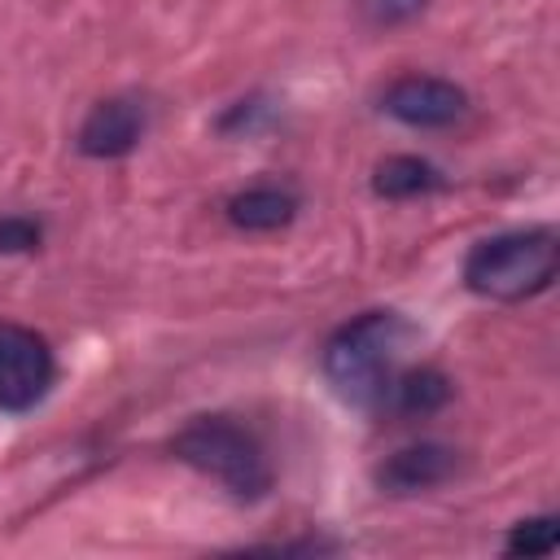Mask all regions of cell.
Returning <instances> with one entry per match:
<instances>
[{"instance_id": "52a82bcc", "label": "cell", "mask_w": 560, "mask_h": 560, "mask_svg": "<svg viewBox=\"0 0 560 560\" xmlns=\"http://www.w3.org/2000/svg\"><path fill=\"white\" fill-rule=\"evenodd\" d=\"M459 468V451L446 442H411L398 446L381 468H376V486L385 494H424L438 490L442 481H451Z\"/></svg>"}, {"instance_id": "ba28073f", "label": "cell", "mask_w": 560, "mask_h": 560, "mask_svg": "<svg viewBox=\"0 0 560 560\" xmlns=\"http://www.w3.org/2000/svg\"><path fill=\"white\" fill-rule=\"evenodd\" d=\"M293 214H298V197L276 184L245 188L228 201V223L241 232H280L293 223Z\"/></svg>"}, {"instance_id": "6da1fadb", "label": "cell", "mask_w": 560, "mask_h": 560, "mask_svg": "<svg viewBox=\"0 0 560 560\" xmlns=\"http://www.w3.org/2000/svg\"><path fill=\"white\" fill-rule=\"evenodd\" d=\"M407 341H411V324L398 311H363L324 341L319 368L341 402L381 407Z\"/></svg>"}, {"instance_id": "9c48e42d", "label": "cell", "mask_w": 560, "mask_h": 560, "mask_svg": "<svg viewBox=\"0 0 560 560\" xmlns=\"http://www.w3.org/2000/svg\"><path fill=\"white\" fill-rule=\"evenodd\" d=\"M451 402V381L446 372L438 368H407V372H394L381 407H394L398 416H433Z\"/></svg>"}, {"instance_id": "277c9868", "label": "cell", "mask_w": 560, "mask_h": 560, "mask_svg": "<svg viewBox=\"0 0 560 560\" xmlns=\"http://www.w3.org/2000/svg\"><path fill=\"white\" fill-rule=\"evenodd\" d=\"M57 381L48 341L26 324H0V411H35Z\"/></svg>"}, {"instance_id": "5b68a950", "label": "cell", "mask_w": 560, "mask_h": 560, "mask_svg": "<svg viewBox=\"0 0 560 560\" xmlns=\"http://www.w3.org/2000/svg\"><path fill=\"white\" fill-rule=\"evenodd\" d=\"M381 109L389 118H398L402 127H416V131H442V127H455L468 109V92L451 79H438V74H402L385 88L381 96Z\"/></svg>"}, {"instance_id": "4fadbf2b", "label": "cell", "mask_w": 560, "mask_h": 560, "mask_svg": "<svg viewBox=\"0 0 560 560\" xmlns=\"http://www.w3.org/2000/svg\"><path fill=\"white\" fill-rule=\"evenodd\" d=\"M424 4L429 0H368V13L381 26H402V22H416L424 13Z\"/></svg>"}, {"instance_id": "30bf717a", "label": "cell", "mask_w": 560, "mask_h": 560, "mask_svg": "<svg viewBox=\"0 0 560 560\" xmlns=\"http://www.w3.org/2000/svg\"><path fill=\"white\" fill-rule=\"evenodd\" d=\"M438 188H442L438 166L416 158V153H394L372 175V192L385 197V201H411V197H424V192H438Z\"/></svg>"}, {"instance_id": "8992f818", "label": "cell", "mask_w": 560, "mask_h": 560, "mask_svg": "<svg viewBox=\"0 0 560 560\" xmlns=\"http://www.w3.org/2000/svg\"><path fill=\"white\" fill-rule=\"evenodd\" d=\"M140 136H144V105L136 96H105L79 122V153L96 162L127 158L140 144Z\"/></svg>"}, {"instance_id": "7a4b0ae2", "label": "cell", "mask_w": 560, "mask_h": 560, "mask_svg": "<svg viewBox=\"0 0 560 560\" xmlns=\"http://www.w3.org/2000/svg\"><path fill=\"white\" fill-rule=\"evenodd\" d=\"M560 267V241L551 228H516L486 236L464 258V284L490 302H525L551 289Z\"/></svg>"}, {"instance_id": "8fae6325", "label": "cell", "mask_w": 560, "mask_h": 560, "mask_svg": "<svg viewBox=\"0 0 560 560\" xmlns=\"http://www.w3.org/2000/svg\"><path fill=\"white\" fill-rule=\"evenodd\" d=\"M556 547V516H529L516 521L508 534V551L512 556H547Z\"/></svg>"}, {"instance_id": "3957f363", "label": "cell", "mask_w": 560, "mask_h": 560, "mask_svg": "<svg viewBox=\"0 0 560 560\" xmlns=\"http://www.w3.org/2000/svg\"><path fill=\"white\" fill-rule=\"evenodd\" d=\"M171 451H175V459H184L188 468L206 472L210 481H219L241 503L262 499L271 490V481H276L262 442L245 424H236L232 416H197V420H188L175 433Z\"/></svg>"}, {"instance_id": "7c38bea8", "label": "cell", "mask_w": 560, "mask_h": 560, "mask_svg": "<svg viewBox=\"0 0 560 560\" xmlns=\"http://www.w3.org/2000/svg\"><path fill=\"white\" fill-rule=\"evenodd\" d=\"M44 228L26 214H0V254H31L39 249Z\"/></svg>"}]
</instances>
